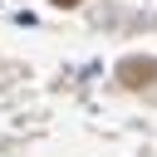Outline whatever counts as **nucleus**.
Instances as JSON below:
<instances>
[{
  "label": "nucleus",
  "mask_w": 157,
  "mask_h": 157,
  "mask_svg": "<svg viewBox=\"0 0 157 157\" xmlns=\"http://www.w3.org/2000/svg\"><path fill=\"white\" fill-rule=\"evenodd\" d=\"M147 78H157V64H152V59H128V64H118V83L142 88Z\"/></svg>",
  "instance_id": "f257e3e1"
},
{
  "label": "nucleus",
  "mask_w": 157,
  "mask_h": 157,
  "mask_svg": "<svg viewBox=\"0 0 157 157\" xmlns=\"http://www.w3.org/2000/svg\"><path fill=\"white\" fill-rule=\"evenodd\" d=\"M54 5H78V0H54Z\"/></svg>",
  "instance_id": "f03ea898"
}]
</instances>
